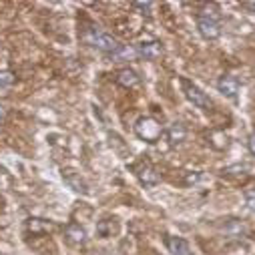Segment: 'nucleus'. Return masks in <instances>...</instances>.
<instances>
[{
	"label": "nucleus",
	"instance_id": "nucleus-15",
	"mask_svg": "<svg viewBox=\"0 0 255 255\" xmlns=\"http://www.w3.org/2000/svg\"><path fill=\"white\" fill-rule=\"evenodd\" d=\"M133 6L139 8L141 14H147V16L151 14V12H149V10H151V2H133Z\"/></svg>",
	"mask_w": 255,
	"mask_h": 255
},
{
	"label": "nucleus",
	"instance_id": "nucleus-13",
	"mask_svg": "<svg viewBox=\"0 0 255 255\" xmlns=\"http://www.w3.org/2000/svg\"><path fill=\"white\" fill-rule=\"evenodd\" d=\"M26 229L32 231V233H42V231L54 229V225L48 223V221H44V219H28L26 221Z\"/></svg>",
	"mask_w": 255,
	"mask_h": 255
},
{
	"label": "nucleus",
	"instance_id": "nucleus-18",
	"mask_svg": "<svg viewBox=\"0 0 255 255\" xmlns=\"http://www.w3.org/2000/svg\"><path fill=\"white\" fill-rule=\"evenodd\" d=\"M241 6H243V8H247V10H253V12H255V2H243Z\"/></svg>",
	"mask_w": 255,
	"mask_h": 255
},
{
	"label": "nucleus",
	"instance_id": "nucleus-8",
	"mask_svg": "<svg viewBox=\"0 0 255 255\" xmlns=\"http://www.w3.org/2000/svg\"><path fill=\"white\" fill-rule=\"evenodd\" d=\"M217 89H219L221 95H225V97H229V99H235V97H237V91H239V83H237L235 77L223 75V77L217 81Z\"/></svg>",
	"mask_w": 255,
	"mask_h": 255
},
{
	"label": "nucleus",
	"instance_id": "nucleus-7",
	"mask_svg": "<svg viewBox=\"0 0 255 255\" xmlns=\"http://www.w3.org/2000/svg\"><path fill=\"white\" fill-rule=\"evenodd\" d=\"M137 54L147 58V60H155L163 54V44L159 40H149V42H141L137 46Z\"/></svg>",
	"mask_w": 255,
	"mask_h": 255
},
{
	"label": "nucleus",
	"instance_id": "nucleus-1",
	"mask_svg": "<svg viewBox=\"0 0 255 255\" xmlns=\"http://www.w3.org/2000/svg\"><path fill=\"white\" fill-rule=\"evenodd\" d=\"M83 40H85L87 44H91V46H95V48H99V50L111 54V56L123 46L117 38H113V36L107 34V32H101L99 28H89V30H85V32H83Z\"/></svg>",
	"mask_w": 255,
	"mask_h": 255
},
{
	"label": "nucleus",
	"instance_id": "nucleus-11",
	"mask_svg": "<svg viewBox=\"0 0 255 255\" xmlns=\"http://www.w3.org/2000/svg\"><path fill=\"white\" fill-rule=\"evenodd\" d=\"M65 235H67V239H69L71 243H75V245H81V243L87 241V231H85L79 223H69V225L65 227Z\"/></svg>",
	"mask_w": 255,
	"mask_h": 255
},
{
	"label": "nucleus",
	"instance_id": "nucleus-4",
	"mask_svg": "<svg viewBox=\"0 0 255 255\" xmlns=\"http://www.w3.org/2000/svg\"><path fill=\"white\" fill-rule=\"evenodd\" d=\"M181 87H183L185 97H187L191 103H193L195 107H199V109H209V107H211L209 97H207L197 85H193V83L187 81V79H181Z\"/></svg>",
	"mask_w": 255,
	"mask_h": 255
},
{
	"label": "nucleus",
	"instance_id": "nucleus-16",
	"mask_svg": "<svg viewBox=\"0 0 255 255\" xmlns=\"http://www.w3.org/2000/svg\"><path fill=\"white\" fill-rule=\"evenodd\" d=\"M245 203H247V207H249V211H253V213H255V195H247V199H245Z\"/></svg>",
	"mask_w": 255,
	"mask_h": 255
},
{
	"label": "nucleus",
	"instance_id": "nucleus-10",
	"mask_svg": "<svg viewBox=\"0 0 255 255\" xmlns=\"http://www.w3.org/2000/svg\"><path fill=\"white\" fill-rule=\"evenodd\" d=\"M115 81H117V85H121V87H125V89H133V87H137V85L141 83L139 75H137L133 69H123V71H119Z\"/></svg>",
	"mask_w": 255,
	"mask_h": 255
},
{
	"label": "nucleus",
	"instance_id": "nucleus-6",
	"mask_svg": "<svg viewBox=\"0 0 255 255\" xmlns=\"http://www.w3.org/2000/svg\"><path fill=\"white\" fill-rule=\"evenodd\" d=\"M165 245H167L169 253H173V255H193V251H191V245L183 237L167 235L165 237Z\"/></svg>",
	"mask_w": 255,
	"mask_h": 255
},
{
	"label": "nucleus",
	"instance_id": "nucleus-9",
	"mask_svg": "<svg viewBox=\"0 0 255 255\" xmlns=\"http://www.w3.org/2000/svg\"><path fill=\"white\" fill-rule=\"evenodd\" d=\"M165 135H167V139H169V143L175 147V145H179V143H183L185 141V137H187V129H185V125H181V123H171L167 129H165Z\"/></svg>",
	"mask_w": 255,
	"mask_h": 255
},
{
	"label": "nucleus",
	"instance_id": "nucleus-17",
	"mask_svg": "<svg viewBox=\"0 0 255 255\" xmlns=\"http://www.w3.org/2000/svg\"><path fill=\"white\" fill-rule=\"evenodd\" d=\"M247 147H249V153L255 157V135H251V137H249V141H247Z\"/></svg>",
	"mask_w": 255,
	"mask_h": 255
},
{
	"label": "nucleus",
	"instance_id": "nucleus-2",
	"mask_svg": "<svg viewBox=\"0 0 255 255\" xmlns=\"http://www.w3.org/2000/svg\"><path fill=\"white\" fill-rule=\"evenodd\" d=\"M197 28L199 34L207 40H215L221 34V24H219V14L215 12V8H205L197 14Z\"/></svg>",
	"mask_w": 255,
	"mask_h": 255
},
{
	"label": "nucleus",
	"instance_id": "nucleus-3",
	"mask_svg": "<svg viewBox=\"0 0 255 255\" xmlns=\"http://www.w3.org/2000/svg\"><path fill=\"white\" fill-rule=\"evenodd\" d=\"M135 133H137L139 139H143L147 143H157L161 139V135L165 133V129L153 117H141L135 123Z\"/></svg>",
	"mask_w": 255,
	"mask_h": 255
},
{
	"label": "nucleus",
	"instance_id": "nucleus-12",
	"mask_svg": "<svg viewBox=\"0 0 255 255\" xmlns=\"http://www.w3.org/2000/svg\"><path fill=\"white\" fill-rule=\"evenodd\" d=\"M223 227V231L227 233V235H231V237H241V235H245V223L243 221H239V219H225V223L221 225Z\"/></svg>",
	"mask_w": 255,
	"mask_h": 255
},
{
	"label": "nucleus",
	"instance_id": "nucleus-14",
	"mask_svg": "<svg viewBox=\"0 0 255 255\" xmlns=\"http://www.w3.org/2000/svg\"><path fill=\"white\" fill-rule=\"evenodd\" d=\"M16 77L10 73V71H0V89H6L10 85H14Z\"/></svg>",
	"mask_w": 255,
	"mask_h": 255
},
{
	"label": "nucleus",
	"instance_id": "nucleus-20",
	"mask_svg": "<svg viewBox=\"0 0 255 255\" xmlns=\"http://www.w3.org/2000/svg\"><path fill=\"white\" fill-rule=\"evenodd\" d=\"M0 203H2V199H0Z\"/></svg>",
	"mask_w": 255,
	"mask_h": 255
},
{
	"label": "nucleus",
	"instance_id": "nucleus-19",
	"mask_svg": "<svg viewBox=\"0 0 255 255\" xmlns=\"http://www.w3.org/2000/svg\"><path fill=\"white\" fill-rule=\"evenodd\" d=\"M4 117H6V111H4L2 107H0V121H4Z\"/></svg>",
	"mask_w": 255,
	"mask_h": 255
},
{
	"label": "nucleus",
	"instance_id": "nucleus-5",
	"mask_svg": "<svg viewBox=\"0 0 255 255\" xmlns=\"http://www.w3.org/2000/svg\"><path fill=\"white\" fill-rule=\"evenodd\" d=\"M135 175H137V179H139L145 187H153V185H157V183L161 181V175L157 173V169H155L151 163H147V161L135 165Z\"/></svg>",
	"mask_w": 255,
	"mask_h": 255
}]
</instances>
